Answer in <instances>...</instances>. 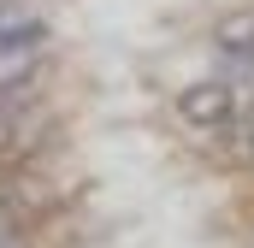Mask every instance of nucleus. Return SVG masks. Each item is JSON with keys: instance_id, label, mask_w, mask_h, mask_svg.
<instances>
[{"instance_id": "39448f33", "label": "nucleus", "mask_w": 254, "mask_h": 248, "mask_svg": "<svg viewBox=\"0 0 254 248\" xmlns=\"http://www.w3.org/2000/svg\"><path fill=\"white\" fill-rule=\"evenodd\" d=\"M12 136H18V124H12V113H6V107H0V154L12 148Z\"/></svg>"}, {"instance_id": "f257e3e1", "label": "nucleus", "mask_w": 254, "mask_h": 248, "mask_svg": "<svg viewBox=\"0 0 254 248\" xmlns=\"http://www.w3.org/2000/svg\"><path fill=\"white\" fill-rule=\"evenodd\" d=\"M178 113H184V124H195V130H219V124H231V83H219V77L190 83V89L178 95Z\"/></svg>"}, {"instance_id": "f03ea898", "label": "nucleus", "mask_w": 254, "mask_h": 248, "mask_svg": "<svg viewBox=\"0 0 254 248\" xmlns=\"http://www.w3.org/2000/svg\"><path fill=\"white\" fill-rule=\"evenodd\" d=\"M48 24L42 18H18V6H0V48H42Z\"/></svg>"}, {"instance_id": "20e7f679", "label": "nucleus", "mask_w": 254, "mask_h": 248, "mask_svg": "<svg viewBox=\"0 0 254 248\" xmlns=\"http://www.w3.org/2000/svg\"><path fill=\"white\" fill-rule=\"evenodd\" d=\"M36 65V54L30 48H0V89H18V77Z\"/></svg>"}, {"instance_id": "423d86ee", "label": "nucleus", "mask_w": 254, "mask_h": 248, "mask_svg": "<svg viewBox=\"0 0 254 248\" xmlns=\"http://www.w3.org/2000/svg\"><path fill=\"white\" fill-rule=\"evenodd\" d=\"M0 248H30V243H24V231H12V225H0Z\"/></svg>"}, {"instance_id": "7ed1b4c3", "label": "nucleus", "mask_w": 254, "mask_h": 248, "mask_svg": "<svg viewBox=\"0 0 254 248\" xmlns=\"http://www.w3.org/2000/svg\"><path fill=\"white\" fill-rule=\"evenodd\" d=\"M213 36H219V48H225V54H237V60H254V12H231V18H225Z\"/></svg>"}]
</instances>
